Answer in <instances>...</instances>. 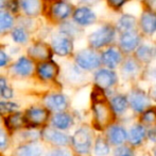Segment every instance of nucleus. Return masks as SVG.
I'll return each instance as SVG.
<instances>
[{
    "instance_id": "obj_1",
    "label": "nucleus",
    "mask_w": 156,
    "mask_h": 156,
    "mask_svg": "<svg viewBox=\"0 0 156 156\" xmlns=\"http://www.w3.org/2000/svg\"><path fill=\"white\" fill-rule=\"evenodd\" d=\"M94 104V127L99 131H102L107 127L114 120V110L112 109L111 104L105 101V96L103 90L98 88L96 92L93 94Z\"/></svg>"
},
{
    "instance_id": "obj_2",
    "label": "nucleus",
    "mask_w": 156,
    "mask_h": 156,
    "mask_svg": "<svg viewBox=\"0 0 156 156\" xmlns=\"http://www.w3.org/2000/svg\"><path fill=\"white\" fill-rule=\"evenodd\" d=\"M116 36V28L106 24L89 34L88 43L93 49H99L112 44Z\"/></svg>"
},
{
    "instance_id": "obj_3",
    "label": "nucleus",
    "mask_w": 156,
    "mask_h": 156,
    "mask_svg": "<svg viewBox=\"0 0 156 156\" xmlns=\"http://www.w3.org/2000/svg\"><path fill=\"white\" fill-rule=\"evenodd\" d=\"M71 143L78 154H88L93 146V135L90 129L86 126H82L76 129L71 138Z\"/></svg>"
},
{
    "instance_id": "obj_4",
    "label": "nucleus",
    "mask_w": 156,
    "mask_h": 156,
    "mask_svg": "<svg viewBox=\"0 0 156 156\" xmlns=\"http://www.w3.org/2000/svg\"><path fill=\"white\" fill-rule=\"evenodd\" d=\"M76 63L84 71H93L102 63L101 56L94 49H83L76 55Z\"/></svg>"
},
{
    "instance_id": "obj_5",
    "label": "nucleus",
    "mask_w": 156,
    "mask_h": 156,
    "mask_svg": "<svg viewBox=\"0 0 156 156\" xmlns=\"http://www.w3.org/2000/svg\"><path fill=\"white\" fill-rule=\"evenodd\" d=\"M28 127H38L46 124L49 120V110L43 107L34 106L29 108L25 113Z\"/></svg>"
},
{
    "instance_id": "obj_6",
    "label": "nucleus",
    "mask_w": 156,
    "mask_h": 156,
    "mask_svg": "<svg viewBox=\"0 0 156 156\" xmlns=\"http://www.w3.org/2000/svg\"><path fill=\"white\" fill-rule=\"evenodd\" d=\"M52 50L61 57L69 56L73 50L72 39L63 33H58L52 36L51 39Z\"/></svg>"
},
{
    "instance_id": "obj_7",
    "label": "nucleus",
    "mask_w": 156,
    "mask_h": 156,
    "mask_svg": "<svg viewBox=\"0 0 156 156\" xmlns=\"http://www.w3.org/2000/svg\"><path fill=\"white\" fill-rule=\"evenodd\" d=\"M129 103L133 111L137 113H142L146 109H148L149 96L141 89H133L129 94Z\"/></svg>"
},
{
    "instance_id": "obj_8",
    "label": "nucleus",
    "mask_w": 156,
    "mask_h": 156,
    "mask_svg": "<svg viewBox=\"0 0 156 156\" xmlns=\"http://www.w3.org/2000/svg\"><path fill=\"white\" fill-rule=\"evenodd\" d=\"M94 83L102 90L113 88L118 80L117 74L111 69H100L94 73Z\"/></svg>"
},
{
    "instance_id": "obj_9",
    "label": "nucleus",
    "mask_w": 156,
    "mask_h": 156,
    "mask_svg": "<svg viewBox=\"0 0 156 156\" xmlns=\"http://www.w3.org/2000/svg\"><path fill=\"white\" fill-rule=\"evenodd\" d=\"M72 17H73L74 23L78 26H80V27L90 26L96 23L97 21V15L94 14V12L90 8H88L86 6L76 8L73 11Z\"/></svg>"
},
{
    "instance_id": "obj_10",
    "label": "nucleus",
    "mask_w": 156,
    "mask_h": 156,
    "mask_svg": "<svg viewBox=\"0 0 156 156\" xmlns=\"http://www.w3.org/2000/svg\"><path fill=\"white\" fill-rule=\"evenodd\" d=\"M122 50L116 46H111L106 48L101 55V61L107 69L114 70L121 64L122 62Z\"/></svg>"
},
{
    "instance_id": "obj_11",
    "label": "nucleus",
    "mask_w": 156,
    "mask_h": 156,
    "mask_svg": "<svg viewBox=\"0 0 156 156\" xmlns=\"http://www.w3.org/2000/svg\"><path fill=\"white\" fill-rule=\"evenodd\" d=\"M51 17L58 21H66L71 14H73V8L69 2L65 0H56L50 8Z\"/></svg>"
},
{
    "instance_id": "obj_12",
    "label": "nucleus",
    "mask_w": 156,
    "mask_h": 156,
    "mask_svg": "<svg viewBox=\"0 0 156 156\" xmlns=\"http://www.w3.org/2000/svg\"><path fill=\"white\" fill-rule=\"evenodd\" d=\"M28 55L31 60L39 61V62L48 61L51 58L52 47H50L46 43H35L28 49Z\"/></svg>"
},
{
    "instance_id": "obj_13",
    "label": "nucleus",
    "mask_w": 156,
    "mask_h": 156,
    "mask_svg": "<svg viewBox=\"0 0 156 156\" xmlns=\"http://www.w3.org/2000/svg\"><path fill=\"white\" fill-rule=\"evenodd\" d=\"M45 105L48 110L53 112H62L68 107V98L64 94H49L45 97Z\"/></svg>"
},
{
    "instance_id": "obj_14",
    "label": "nucleus",
    "mask_w": 156,
    "mask_h": 156,
    "mask_svg": "<svg viewBox=\"0 0 156 156\" xmlns=\"http://www.w3.org/2000/svg\"><path fill=\"white\" fill-rule=\"evenodd\" d=\"M140 45V36L136 31L121 33L119 39V47L124 52H132Z\"/></svg>"
},
{
    "instance_id": "obj_15",
    "label": "nucleus",
    "mask_w": 156,
    "mask_h": 156,
    "mask_svg": "<svg viewBox=\"0 0 156 156\" xmlns=\"http://www.w3.org/2000/svg\"><path fill=\"white\" fill-rule=\"evenodd\" d=\"M37 75L43 80H52L58 75L60 67L54 61L48 60L41 62L36 67Z\"/></svg>"
},
{
    "instance_id": "obj_16",
    "label": "nucleus",
    "mask_w": 156,
    "mask_h": 156,
    "mask_svg": "<svg viewBox=\"0 0 156 156\" xmlns=\"http://www.w3.org/2000/svg\"><path fill=\"white\" fill-rule=\"evenodd\" d=\"M43 137L47 140L48 142L54 144L58 146H66L69 144L70 138L66 135L65 133H63L61 129L58 128H48L46 131H44Z\"/></svg>"
},
{
    "instance_id": "obj_17",
    "label": "nucleus",
    "mask_w": 156,
    "mask_h": 156,
    "mask_svg": "<svg viewBox=\"0 0 156 156\" xmlns=\"http://www.w3.org/2000/svg\"><path fill=\"white\" fill-rule=\"evenodd\" d=\"M106 139L111 144L114 146H122L127 140V133L124 127L120 125H111L107 128L106 131Z\"/></svg>"
},
{
    "instance_id": "obj_18",
    "label": "nucleus",
    "mask_w": 156,
    "mask_h": 156,
    "mask_svg": "<svg viewBox=\"0 0 156 156\" xmlns=\"http://www.w3.org/2000/svg\"><path fill=\"white\" fill-rule=\"evenodd\" d=\"M12 71L15 75L20 76V77H27L34 72V63L31 59L21 57L14 63Z\"/></svg>"
},
{
    "instance_id": "obj_19",
    "label": "nucleus",
    "mask_w": 156,
    "mask_h": 156,
    "mask_svg": "<svg viewBox=\"0 0 156 156\" xmlns=\"http://www.w3.org/2000/svg\"><path fill=\"white\" fill-rule=\"evenodd\" d=\"M139 26L141 31L147 36H152L156 32V13L146 11L140 17Z\"/></svg>"
},
{
    "instance_id": "obj_20",
    "label": "nucleus",
    "mask_w": 156,
    "mask_h": 156,
    "mask_svg": "<svg viewBox=\"0 0 156 156\" xmlns=\"http://www.w3.org/2000/svg\"><path fill=\"white\" fill-rule=\"evenodd\" d=\"M147 137V129L144 124H135L131 127L127 134V140L131 146H137L142 143Z\"/></svg>"
},
{
    "instance_id": "obj_21",
    "label": "nucleus",
    "mask_w": 156,
    "mask_h": 156,
    "mask_svg": "<svg viewBox=\"0 0 156 156\" xmlns=\"http://www.w3.org/2000/svg\"><path fill=\"white\" fill-rule=\"evenodd\" d=\"M19 8L28 16H37L41 12V0H18Z\"/></svg>"
},
{
    "instance_id": "obj_22",
    "label": "nucleus",
    "mask_w": 156,
    "mask_h": 156,
    "mask_svg": "<svg viewBox=\"0 0 156 156\" xmlns=\"http://www.w3.org/2000/svg\"><path fill=\"white\" fill-rule=\"evenodd\" d=\"M51 123L54 126V128L61 129V131H65L72 126L73 124V119L71 116L67 112H56L55 115L52 117Z\"/></svg>"
},
{
    "instance_id": "obj_23",
    "label": "nucleus",
    "mask_w": 156,
    "mask_h": 156,
    "mask_svg": "<svg viewBox=\"0 0 156 156\" xmlns=\"http://www.w3.org/2000/svg\"><path fill=\"white\" fill-rule=\"evenodd\" d=\"M139 61L137 59H127L122 63L121 67V73L123 75L124 78L126 79H131L134 78L138 75L140 70V65H139Z\"/></svg>"
},
{
    "instance_id": "obj_24",
    "label": "nucleus",
    "mask_w": 156,
    "mask_h": 156,
    "mask_svg": "<svg viewBox=\"0 0 156 156\" xmlns=\"http://www.w3.org/2000/svg\"><path fill=\"white\" fill-rule=\"evenodd\" d=\"M5 126L10 131H17L23 127H28L26 122L25 115H21L20 112H13L5 118Z\"/></svg>"
},
{
    "instance_id": "obj_25",
    "label": "nucleus",
    "mask_w": 156,
    "mask_h": 156,
    "mask_svg": "<svg viewBox=\"0 0 156 156\" xmlns=\"http://www.w3.org/2000/svg\"><path fill=\"white\" fill-rule=\"evenodd\" d=\"M136 25H137V21L134 16L129 14H123L119 17V19L117 21V25L116 28L119 30L121 33H125V32H131L135 31Z\"/></svg>"
},
{
    "instance_id": "obj_26",
    "label": "nucleus",
    "mask_w": 156,
    "mask_h": 156,
    "mask_svg": "<svg viewBox=\"0 0 156 156\" xmlns=\"http://www.w3.org/2000/svg\"><path fill=\"white\" fill-rule=\"evenodd\" d=\"M136 59L141 63H149L152 61L153 57L155 56V49L153 46L149 44L139 45L135 52Z\"/></svg>"
},
{
    "instance_id": "obj_27",
    "label": "nucleus",
    "mask_w": 156,
    "mask_h": 156,
    "mask_svg": "<svg viewBox=\"0 0 156 156\" xmlns=\"http://www.w3.org/2000/svg\"><path fill=\"white\" fill-rule=\"evenodd\" d=\"M43 155V149L41 146L29 142V143L21 146L16 149L14 152V156H41Z\"/></svg>"
},
{
    "instance_id": "obj_28",
    "label": "nucleus",
    "mask_w": 156,
    "mask_h": 156,
    "mask_svg": "<svg viewBox=\"0 0 156 156\" xmlns=\"http://www.w3.org/2000/svg\"><path fill=\"white\" fill-rule=\"evenodd\" d=\"M111 106L116 115H123L129 106V98L123 94H117L111 100Z\"/></svg>"
},
{
    "instance_id": "obj_29",
    "label": "nucleus",
    "mask_w": 156,
    "mask_h": 156,
    "mask_svg": "<svg viewBox=\"0 0 156 156\" xmlns=\"http://www.w3.org/2000/svg\"><path fill=\"white\" fill-rule=\"evenodd\" d=\"M13 26H14V17L10 11L0 10V34L13 30Z\"/></svg>"
},
{
    "instance_id": "obj_30",
    "label": "nucleus",
    "mask_w": 156,
    "mask_h": 156,
    "mask_svg": "<svg viewBox=\"0 0 156 156\" xmlns=\"http://www.w3.org/2000/svg\"><path fill=\"white\" fill-rule=\"evenodd\" d=\"M111 152L109 142L102 137H98L94 146V153L96 156H106Z\"/></svg>"
},
{
    "instance_id": "obj_31",
    "label": "nucleus",
    "mask_w": 156,
    "mask_h": 156,
    "mask_svg": "<svg viewBox=\"0 0 156 156\" xmlns=\"http://www.w3.org/2000/svg\"><path fill=\"white\" fill-rule=\"evenodd\" d=\"M67 79L73 83L81 82L84 79V74L82 72V69L78 65H70L67 70Z\"/></svg>"
},
{
    "instance_id": "obj_32",
    "label": "nucleus",
    "mask_w": 156,
    "mask_h": 156,
    "mask_svg": "<svg viewBox=\"0 0 156 156\" xmlns=\"http://www.w3.org/2000/svg\"><path fill=\"white\" fill-rule=\"evenodd\" d=\"M11 36H12L13 41H14L15 43H18V44L27 43L28 39H29V36H28L27 30H26L23 27H15V28H13Z\"/></svg>"
},
{
    "instance_id": "obj_33",
    "label": "nucleus",
    "mask_w": 156,
    "mask_h": 156,
    "mask_svg": "<svg viewBox=\"0 0 156 156\" xmlns=\"http://www.w3.org/2000/svg\"><path fill=\"white\" fill-rule=\"evenodd\" d=\"M140 121L144 126H152L156 124V108H149L146 109L141 113Z\"/></svg>"
},
{
    "instance_id": "obj_34",
    "label": "nucleus",
    "mask_w": 156,
    "mask_h": 156,
    "mask_svg": "<svg viewBox=\"0 0 156 156\" xmlns=\"http://www.w3.org/2000/svg\"><path fill=\"white\" fill-rule=\"evenodd\" d=\"M61 33L72 39L73 36H78L80 34V27L76 24L74 25L71 23H65L61 27Z\"/></svg>"
},
{
    "instance_id": "obj_35",
    "label": "nucleus",
    "mask_w": 156,
    "mask_h": 156,
    "mask_svg": "<svg viewBox=\"0 0 156 156\" xmlns=\"http://www.w3.org/2000/svg\"><path fill=\"white\" fill-rule=\"evenodd\" d=\"M0 95L5 100H10L13 97L12 88L8 85V81L3 77H0Z\"/></svg>"
},
{
    "instance_id": "obj_36",
    "label": "nucleus",
    "mask_w": 156,
    "mask_h": 156,
    "mask_svg": "<svg viewBox=\"0 0 156 156\" xmlns=\"http://www.w3.org/2000/svg\"><path fill=\"white\" fill-rule=\"evenodd\" d=\"M18 109V105L16 103L12 102H0V113H6V115H11V113L15 112Z\"/></svg>"
},
{
    "instance_id": "obj_37",
    "label": "nucleus",
    "mask_w": 156,
    "mask_h": 156,
    "mask_svg": "<svg viewBox=\"0 0 156 156\" xmlns=\"http://www.w3.org/2000/svg\"><path fill=\"white\" fill-rule=\"evenodd\" d=\"M114 156H134V152L132 148L122 144L116 148V150L114 151Z\"/></svg>"
},
{
    "instance_id": "obj_38",
    "label": "nucleus",
    "mask_w": 156,
    "mask_h": 156,
    "mask_svg": "<svg viewBox=\"0 0 156 156\" xmlns=\"http://www.w3.org/2000/svg\"><path fill=\"white\" fill-rule=\"evenodd\" d=\"M45 156H71L70 151H68L67 149L64 148H56L51 150L47 155Z\"/></svg>"
},
{
    "instance_id": "obj_39",
    "label": "nucleus",
    "mask_w": 156,
    "mask_h": 156,
    "mask_svg": "<svg viewBox=\"0 0 156 156\" xmlns=\"http://www.w3.org/2000/svg\"><path fill=\"white\" fill-rule=\"evenodd\" d=\"M9 144V139L8 135L3 129L0 128V150H4V149L8 148Z\"/></svg>"
},
{
    "instance_id": "obj_40",
    "label": "nucleus",
    "mask_w": 156,
    "mask_h": 156,
    "mask_svg": "<svg viewBox=\"0 0 156 156\" xmlns=\"http://www.w3.org/2000/svg\"><path fill=\"white\" fill-rule=\"evenodd\" d=\"M108 6L112 9H115V10H119L122 6H124V3L126 2V0H106Z\"/></svg>"
},
{
    "instance_id": "obj_41",
    "label": "nucleus",
    "mask_w": 156,
    "mask_h": 156,
    "mask_svg": "<svg viewBox=\"0 0 156 156\" xmlns=\"http://www.w3.org/2000/svg\"><path fill=\"white\" fill-rule=\"evenodd\" d=\"M9 63V57L2 49H0V67H5Z\"/></svg>"
},
{
    "instance_id": "obj_42",
    "label": "nucleus",
    "mask_w": 156,
    "mask_h": 156,
    "mask_svg": "<svg viewBox=\"0 0 156 156\" xmlns=\"http://www.w3.org/2000/svg\"><path fill=\"white\" fill-rule=\"evenodd\" d=\"M144 1L150 12L156 13V0H144Z\"/></svg>"
},
{
    "instance_id": "obj_43",
    "label": "nucleus",
    "mask_w": 156,
    "mask_h": 156,
    "mask_svg": "<svg viewBox=\"0 0 156 156\" xmlns=\"http://www.w3.org/2000/svg\"><path fill=\"white\" fill-rule=\"evenodd\" d=\"M82 3L86 4V6H93V4H96L97 2H99V0H80Z\"/></svg>"
},
{
    "instance_id": "obj_44",
    "label": "nucleus",
    "mask_w": 156,
    "mask_h": 156,
    "mask_svg": "<svg viewBox=\"0 0 156 156\" xmlns=\"http://www.w3.org/2000/svg\"><path fill=\"white\" fill-rule=\"evenodd\" d=\"M151 96L153 97V100L156 101V83H155L154 87L151 89Z\"/></svg>"
},
{
    "instance_id": "obj_45",
    "label": "nucleus",
    "mask_w": 156,
    "mask_h": 156,
    "mask_svg": "<svg viewBox=\"0 0 156 156\" xmlns=\"http://www.w3.org/2000/svg\"><path fill=\"white\" fill-rule=\"evenodd\" d=\"M150 77L153 78V79H155V80H156V69L151 70V72H150Z\"/></svg>"
},
{
    "instance_id": "obj_46",
    "label": "nucleus",
    "mask_w": 156,
    "mask_h": 156,
    "mask_svg": "<svg viewBox=\"0 0 156 156\" xmlns=\"http://www.w3.org/2000/svg\"><path fill=\"white\" fill-rule=\"evenodd\" d=\"M6 3H8V1H5V0H0V10L2 8H4V6H6Z\"/></svg>"
},
{
    "instance_id": "obj_47",
    "label": "nucleus",
    "mask_w": 156,
    "mask_h": 156,
    "mask_svg": "<svg viewBox=\"0 0 156 156\" xmlns=\"http://www.w3.org/2000/svg\"><path fill=\"white\" fill-rule=\"evenodd\" d=\"M153 153H154V156H156V146L154 148V150H153Z\"/></svg>"
},
{
    "instance_id": "obj_48",
    "label": "nucleus",
    "mask_w": 156,
    "mask_h": 156,
    "mask_svg": "<svg viewBox=\"0 0 156 156\" xmlns=\"http://www.w3.org/2000/svg\"><path fill=\"white\" fill-rule=\"evenodd\" d=\"M155 131H156V129H155Z\"/></svg>"
}]
</instances>
